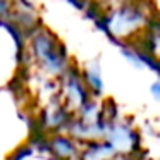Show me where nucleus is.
Here are the masks:
<instances>
[{
    "instance_id": "f257e3e1",
    "label": "nucleus",
    "mask_w": 160,
    "mask_h": 160,
    "mask_svg": "<svg viewBox=\"0 0 160 160\" xmlns=\"http://www.w3.org/2000/svg\"><path fill=\"white\" fill-rule=\"evenodd\" d=\"M29 45H31L33 57L40 62V66L47 72L53 76H62L71 66L67 48L52 31L40 26L29 36Z\"/></svg>"
},
{
    "instance_id": "f03ea898",
    "label": "nucleus",
    "mask_w": 160,
    "mask_h": 160,
    "mask_svg": "<svg viewBox=\"0 0 160 160\" xmlns=\"http://www.w3.org/2000/svg\"><path fill=\"white\" fill-rule=\"evenodd\" d=\"M145 4H134V2H124L117 5L114 11L105 9L103 18L108 29V40L112 43L121 42L122 36H128L131 31H136L141 24H145L150 14L145 12Z\"/></svg>"
},
{
    "instance_id": "7ed1b4c3",
    "label": "nucleus",
    "mask_w": 160,
    "mask_h": 160,
    "mask_svg": "<svg viewBox=\"0 0 160 160\" xmlns=\"http://www.w3.org/2000/svg\"><path fill=\"white\" fill-rule=\"evenodd\" d=\"M102 141H105L115 155H134L141 152V136L128 122L114 121L107 126Z\"/></svg>"
},
{
    "instance_id": "20e7f679",
    "label": "nucleus",
    "mask_w": 160,
    "mask_h": 160,
    "mask_svg": "<svg viewBox=\"0 0 160 160\" xmlns=\"http://www.w3.org/2000/svg\"><path fill=\"white\" fill-rule=\"evenodd\" d=\"M60 91H62V103L67 108H71L74 114L91 98L81 79L79 69H76L72 64L60 76Z\"/></svg>"
},
{
    "instance_id": "39448f33",
    "label": "nucleus",
    "mask_w": 160,
    "mask_h": 160,
    "mask_svg": "<svg viewBox=\"0 0 160 160\" xmlns=\"http://www.w3.org/2000/svg\"><path fill=\"white\" fill-rule=\"evenodd\" d=\"M48 153L50 157L59 160H74L79 155L76 141L66 134H53L48 138Z\"/></svg>"
},
{
    "instance_id": "423d86ee",
    "label": "nucleus",
    "mask_w": 160,
    "mask_h": 160,
    "mask_svg": "<svg viewBox=\"0 0 160 160\" xmlns=\"http://www.w3.org/2000/svg\"><path fill=\"white\" fill-rule=\"evenodd\" d=\"M81 79H83L84 86H86L90 97H100L103 93V79H102V69L100 64L97 60L88 62L84 69L81 71Z\"/></svg>"
},
{
    "instance_id": "0eeeda50",
    "label": "nucleus",
    "mask_w": 160,
    "mask_h": 160,
    "mask_svg": "<svg viewBox=\"0 0 160 160\" xmlns=\"http://www.w3.org/2000/svg\"><path fill=\"white\" fill-rule=\"evenodd\" d=\"M115 157V152L102 139L86 143L83 150L78 155V160H112Z\"/></svg>"
},
{
    "instance_id": "6e6552de",
    "label": "nucleus",
    "mask_w": 160,
    "mask_h": 160,
    "mask_svg": "<svg viewBox=\"0 0 160 160\" xmlns=\"http://www.w3.org/2000/svg\"><path fill=\"white\" fill-rule=\"evenodd\" d=\"M152 93H153V98H155V100H158V98H160V83H158V81H157V83H153Z\"/></svg>"
}]
</instances>
